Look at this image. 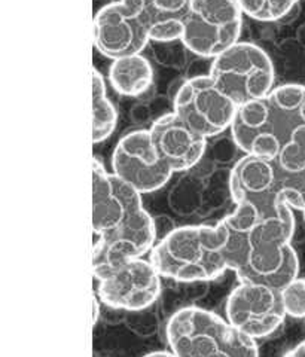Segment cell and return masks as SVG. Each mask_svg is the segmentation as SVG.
<instances>
[{
	"mask_svg": "<svg viewBox=\"0 0 305 357\" xmlns=\"http://www.w3.org/2000/svg\"><path fill=\"white\" fill-rule=\"evenodd\" d=\"M234 213L221 220L228 232L227 259L240 282L283 290L298 278L299 259L292 248L295 218L262 215L248 204H235Z\"/></svg>",
	"mask_w": 305,
	"mask_h": 357,
	"instance_id": "obj_1",
	"label": "cell"
},
{
	"mask_svg": "<svg viewBox=\"0 0 305 357\" xmlns=\"http://www.w3.org/2000/svg\"><path fill=\"white\" fill-rule=\"evenodd\" d=\"M93 273L152 250L155 223L142 194L93 158Z\"/></svg>",
	"mask_w": 305,
	"mask_h": 357,
	"instance_id": "obj_2",
	"label": "cell"
},
{
	"mask_svg": "<svg viewBox=\"0 0 305 357\" xmlns=\"http://www.w3.org/2000/svg\"><path fill=\"white\" fill-rule=\"evenodd\" d=\"M244 155L277 160L289 172L305 170V86L286 84L239 107L231 126Z\"/></svg>",
	"mask_w": 305,
	"mask_h": 357,
	"instance_id": "obj_3",
	"label": "cell"
},
{
	"mask_svg": "<svg viewBox=\"0 0 305 357\" xmlns=\"http://www.w3.org/2000/svg\"><path fill=\"white\" fill-rule=\"evenodd\" d=\"M227 243L228 232L221 222L214 227H180L154 245L149 259L170 280L210 282L230 270Z\"/></svg>",
	"mask_w": 305,
	"mask_h": 357,
	"instance_id": "obj_4",
	"label": "cell"
},
{
	"mask_svg": "<svg viewBox=\"0 0 305 357\" xmlns=\"http://www.w3.org/2000/svg\"><path fill=\"white\" fill-rule=\"evenodd\" d=\"M235 204H248L262 215L305 210V170L289 172L277 160L244 155L230 174Z\"/></svg>",
	"mask_w": 305,
	"mask_h": 357,
	"instance_id": "obj_5",
	"label": "cell"
},
{
	"mask_svg": "<svg viewBox=\"0 0 305 357\" xmlns=\"http://www.w3.org/2000/svg\"><path fill=\"white\" fill-rule=\"evenodd\" d=\"M165 335L177 357H259L255 340L200 307L177 310L167 323Z\"/></svg>",
	"mask_w": 305,
	"mask_h": 357,
	"instance_id": "obj_6",
	"label": "cell"
},
{
	"mask_svg": "<svg viewBox=\"0 0 305 357\" xmlns=\"http://www.w3.org/2000/svg\"><path fill=\"white\" fill-rule=\"evenodd\" d=\"M209 76L239 107L268 96L276 81L268 54L248 42H237L214 57Z\"/></svg>",
	"mask_w": 305,
	"mask_h": 357,
	"instance_id": "obj_7",
	"label": "cell"
},
{
	"mask_svg": "<svg viewBox=\"0 0 305 357\" xmlns=\"http://www.w3.org/2000/svg\"><path fill=\"white\" fill-rule=\"evenodd\" d=\"M243 15L239 0H191L180 40L200 57L214 59L239 42Z\"/></svg>",
	"mask_w": 305,
	"mask_h": 357,
	"instance_id": "obj_8",
	"label": "cell"
},
{
	"mask_svg": "<svg viewBox=\"0 0 305 357\" xmlns=\"http://www.w3.org/2000/svg\"><path fill=\"white\" fill-rule=\"evenodd\" d=\"M98 282L97 295L115 310L140 311L151 307L161 294V274L149 261L128 258L93 273Z\"/></svg>",
	"mask_w": 305,
	"mask_h": 357,
	"instance_id": "obj_9",
	"label": "cell"
},
{
	"mask_svg": "<svg viewBox=\"0 0 305 357\" xmlns=\"http://www.w3.org/2000/svg\"><path fill=\"white\" fill-rule=\"evenodd\" d=\"M173 107L188 127L206 139L231 128L239 110L209 75L192 77L180 86Z\"/></svg>",
	"mask_w": 305,
	"mask_h": 357,
	"instance_id": "obj_10",
	"label": "cell"
},
{
	"mask_svg": "<svg viewBox=\"0 0 305 357\" xmlns=\"http://www.w3.org/2000/svg\"><path fill=\"white\" fill-rule=\"evenodd\" d=\"M227 320L252 340L273 335L286 319L281 290L259 283L240 282L227 299Z\"/></svg>",
	"mask_w": 305,
	"mask_h": 357,
	"instance_id": "obj_11",
	"label": "cell"
},
{
	"mask_svg": "<svg viewBox=\"0 0 305 357\" xmlns=\"http://www.w3.org/2000/svg\"><path fill=\"white\" fill-rule=\"evenodd\" d=\"M112 173L143 195L165 186L174 172L155 148L151 131L135 130L117 143Z\"/></svg>",
	"mask_w": 305,
	"mask_h": 357,
	"instance_id": "obj_12",
	"label": "cell"
},
{
	"mask_svg": "<svg viewBox=\"0 0 305 357\" xmlns=\"http://www.w3.org/2000/svg\"><path fill=\"white\" fill-rule=\"evenodd\" d=\"M149 40L148 27L122 0L103 6L94 17V47L110 60L142 54Z\"/></svg>",
	"mask_w": 305,
	"mask_h": 357,
	"instance_id": "obj_13",
	"label": "cell"
},
{
	"mask_svg": "<svg viewBox=\"0 0 305 357\" xmlns=\"http://www.w3.org/2000/svg\"><path fill=\"white\" fill-rule=\"evenodd\" d=\"M149 131L155 148L174 173L197 165L207 148V139L188 127L174 112L158 118Z\"/></svg>",
	"mask_w": 305,
	"mask_h": 357,
	"instance_id": "obj_14",
	"label": "cell"
},
{
	"mask_svg": "<svg viewBox=\"0 0 305 357\" xmlns=\"http://www.w3.org/2000/svg\"><path fill=\"white\" fill-rule=\"evenodd\" d=\"M137 14L156 42L182 39L191 0H122Z\"/></svg>",
	"mask_w": 305,
	"mask_h": 357,
	"instance_id": "obj_15",
	"label": "cell"
},
{
	"mask_svg": "<svg viewBox=\"0 0 305 357\" xmlns=\"http://www.w3.org/2000/svg\"><path fill=\"white\" fill-rule=\"evenodd\" d=\"M152 81V66L142 54L112 60L109 67V82L118 94L126 97H139L148 91Z\"/></svg>",
	"mask_w": 305,
	"mask_h": 357,
	"instance_id": "obj_16",
	"label": "cell"
},
{
	"mask_svg": "<svg viewBox=\"0 0 305 357\" xmlns=\"http://www.w3.org/2000/svg\"><path fill=\"white\" fill-rule=\"evenodd\" d=\"M93 142L98 144L114 134L118 124V112L106 93V82L93 67Z\"/></svg>",
	"mask_w": 305,
	"mask_h": 357,
	"instance_id": "obj_17",
	"label": "cell"
},
{
	"mask_svg": "<svg viewBox=\"0 0 305 357\" xmlns=\"http://www.w3.org/2000/svg\"><path fill=\"white\" fill-rule=\"evenodd\" d=\"M244 15L271 22L286 17L299 0H239Z\"/></svg>",
	"mask_w": 305,
	"mask_h": 357,
	"instance_id": "obj_18",
	"label": "cell"
},
{
	"mask_svg": "<svg viewBox=\"0 0 305 357\" xmlns=\"http://www.w3.org/2000/svg\"><path fill=\"white\" fill-rule=\"evenodd\" d=\"M281 299L286 314L295 319H305V278H295L281 290Z\"/></svg>",
	"mask_w": 305,
	"mask_h": 357,
	"instance_id": "obj_19",
	"label": "cell"
},
{
	"mask_svg": "<svg viewBox=\"0 0 305 357\" xmlns=\"http://www.w3.org/2000/svg\"><path fill=\"white\" fill-rule=\"evenodd\" d=\"M285 357H305V341L299 342L297 347H293Z\"/></svg>",
	"mask_w": 305,
	"mask_h": 357,
	"instance_id": "obj_20",
	"label": "cell"
},
{
	"mask_svg": "<svg viewBox=\"0 0 305 357\" xmlns=\"http://www.w3.org/2000/svg\"><path fill=\"white\" fill-rule=\"evenodd\" d=\"M143 357H177L173 351H152Z\"/></svg>",
	"mask_w": 305,
	"mask_h": 357,
	"instance_id": "obj_21",
	"label": "cell"
},
{
	"mask_svg": "<svg viewBox=\"0 0 305 357\" xmlns=\"http://www.w3.org/2000/svg\"><path fill=\"white\" fill-rule=\"evenodd\" d=\"M93 305H94V326H96V321L98 319V303L96 299V294H93Z\"/></svg>",
	"mask_w": 305,
	"mask_h": 357,
	"instance_id": "obj_22",
	"label": "cell"
},
{
	"mask_svg": "<svg viewBox=\"0 0 305 357\" xmlns=\"http://www.w3.org/2000/svg\"><path fill=\"white\" fill-rule=\"evenodd\" d=\"M304 218H305V210H304Z\"/></svg>",
	"mask_w": 305,
	"mask_h": 357,
	"instance_id": "obj_23",
	"label": "cell"
}]
</instances>
